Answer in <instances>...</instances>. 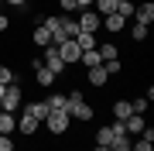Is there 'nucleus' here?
I'll list each match as a JSON object with an SVG mask.
<instances>
[{
    "label": "nucleus",
    "mask_w": 154,
    "mask_h": 151,
    "mask_svg": "<svg viewBox=\"0 0 154 151\" xmlns=\"http://www.w3.org/2000/svg\"><path fill=\"white\" fill-rule=\"evenodd\" d=\"M41 65H45V69H51V72H55V76H65V69H69L65 62L58 58V48H55V45L41 48Z\"/></svg>",
    "instance_id": "obj_3"
},
{
    "label": "nucleus",
    "mask_w": 154,
    "mask_h": 151,
    "mask_svg": "<svg viewBox=\"0 0 154 151\" xmlns=\"http://www.w3.org/2000/svg\"><path fill=\"white\" fill-rule=\"evenodd\" d=\"M130 113H134V110H130V100H116V103H113V117H116V120H127Z\"/></svg>",
    "instance_id": "obj_17"
},
{
    "label": "nucleus",
    "mask_w": 154,
    "mask_h": 151,
    "mask_svg": "<svg viewBox=\"0 0 154 151\" xmlns=\"http://www.w3.org/2000/svg\"><path fill=\"white\" fill-rule=\"evenodd\" d=\"M41 124L51 131V134H65V131L72 127V117H69V113H48V117H45Z\"/></svg>",
    "instance_id": "obj_5"
},
{
    "label": "nucleus",
    "mask_w": 154,
    "mask_h": 151,
    "mask_svg": "<svg viewBox=\"0 0 154 151\" xmlns=\"http://www.w3.org/2000/svg\"><path fill=\"white\" fill-rule=\"evenodd\" d=\"M75 24H79V31H82V34H96L99 28H103V17H99L93 7H86V11L75 17Z\"/></svg>",
    "instance_id": "obj_2"
},
{
    "label": "nucleus",
    "mask_w": 154,
    "mask_h": 151,
    "mask_svg": "<svg viewBox=\"0 0 154 151\" xmlns=\"http://www.w3.org/2000/svg\"><path fill=\"white\" fill-rule=\"evenodd\" d=\"M24 106V113H28V117H34V120H45V117H48V103H21Z\"/></svg>",
    "instance_id": "obj_11"
},
{
    "label": "nucleus",
    "mask_w": 154,
    "mask_h": 151,
    "mask_svg": "<svg viewBox=\"0 0 154 151\" xmlns=\"http://www.w3.org/2000/svg\"><path fill=\"white\" fill-rule=\"evenodd\" d=\"M11 151H17V148H11Z\"/></svg>",
    "instance_id": "obj_37"
},
{
    "label": "nucleus",
    "mask_w": 154,
    "mask_h": 151,
    "mask_svg": "<svg viewBox=\"0 0 154 151\" xmlns=\"http://www.w3.org/2000/svg\"><path fill=\"white\" fill-rule=\"evenodd\" d=\"M130 110L144 117V113H147V96H137V100H130Z\"/></svg>",
    "instance_id": "obj_26"
},
{
    "label": "nucleus",
    "mask_w": 154,
    "mask_h": 151,
    "mask_svg": "<svg viewBox=\"0 0 154 151\" xmlns=\"http://www.w3.org/2000/svg\"><path fill=\"white\" fill-rule=\"evenodd\" d=\"M106 79H110V76H106V69H103V65L89 69V83H93V86H106Z\"/></svg>",
    "instance_id": "obj_20"
},
{
    "label": "nucleus",
    "mask_w": 154,
    "mask_h": 151,
    "mask_svg": "<svg viewBox=\"0 0 154 151\" xmlns=\"http://www.w3.org/2000/svg\"><path fill=\"white\" fill-rule=\"evenodd\" d=\"M38 127H41V120H34V117H28V113H24L21 120H17V131H21V134H38Z\"/></svg>",
    "instance_id": "obj_12"
},
{
    "label": "nucleus",
    "mask_w": 154,
    "mask_h": 151,
    "mask_svg": "<svg viewBox=\"0 0 154 151\" xmlns=\"http://www.w3.org/2000/svg\"><path fill=\"white\" fill-rule=\"evenodd\" d=\"M31 65H34V79H38V86H51V83H55V72H51V69H45L41 58H34Z\"/></svg>",
    "instance_id": "obj_7"
},
{
    "label": "nucleus",
    "mask_w": 154,
    "mask_h": 151,
    "mask_svg": "<svg viewBox=\"0 0 154 151\" xmlns=\"http://www.w3.org/2000/svg\"><path fill=\"white\" fill-rule=\"evenodd\" d=\"M14 131H17V117L7 113V110H0V134H14Z\"/></svg>",
    "instance_id": "obj_15"
},
{
    "label": "nucleus",
    "mask_w": 154,
    "mask_h": 151,
    "mask_svg": "<svg viewBox=\"0 0 154 151\" xmlns=\"http://www.w3.org/2000/svg\"><path fill=\"white\" fill-rule=\"evenodd\" d=\"M134 41H144V38H147V24H134Z\"/></svg>",
    "instance_id": "obj_28"
},
{
    "label": "nucleus",
    "mask_w": 154,
    "mask_h": 151,
    "mask_svg": "<svg viewBox=\"0 0 154 151\" xmlns=\"http://www.w3.org/2000/svg\"><path fill=\"white\" fill-rule=\"evenodd\" d=\"M45 103H48V113H69V96H62V93H51Z\"/></svg>",
    "instance_id": "obj_8"
},
{
    "label": "nucleus",
    "mask_w": 154,
    "mask_h": 151,
    "mask_svg": "<svg viewBox=\"0 0 154 151\" xmlns=\"http://www.w3.org/2000/svg\"><path fill=\"white\" fill-rule=\"evenodd\" d=\"M134 17H137V24H147V28H151V21H154V4L147 0V4L134 7Z\"/></svg>",
    "instance_id": "obj_10"
},
{
    "label": "nucleus",
    "mask_w": 154,
    "mask_h": 151,
    "mask_svg": "<svg viewBox=\"0 0 154 151\" xmlns=\"http://www.w3.org/2000/svg\"><path fill=\"white\" fill-rule=\"evenodd\" d=\"M144 127H147V120H144L140 113H130V117L123 120V134H140Z\"/></svg>",
    "instance_id": "obj_9"
},
{
    "label": "nucleus",
    "mask_w": 154,
    "mask_h": 151,
    "mask_svg": "<svg viewBox=\"0 0 154 151\" xmlns=\"http://www.w3.org/2000/svg\"><path fill=\"white\" fill-rule=\"evenodd\" d=\"M62 31H65V38H75V34H79V24L72 21V17L62 14Z\"/></svg>",
    "instance_id": "obj_24"
},
{
    "label": "nucleus",
    "mask_w": 154,
    "mask_h": 151,
    "mask_svg": "<svg viewBox=\"0 0 154 151\" xmlns=\"http://www.w3.org/2000/svg\"><path fill=\"white\" fill-rule=\"evenodd\" d=\"M75 4H79V11H86V7H93L96 0H75Z\"/></svg>",
    "instance_id": "obj_33"
},
{
    "label": "nucleus",
    "mask_w": 154,
    "mask_h": 151,
    "mask_svg": "<svg viewBox=\"0 0 154 151\" xmlns=\"http://www.w3.org/2000/svg\"><path fill=\"white\" fill-rule=\"evenodd\" d=\"M96 48H99V45H96ZM96 48H93V52H82V55H79V62H82L86 69H96V65H103V58H99V52H96Z\"/></svg>",
    "instance_id": "obj_16"
},
{
    "label": "nucleus",
    "mask_w": 154,
    "mask_h": 151,
    "mask_svg": "<svg viewBox=\"0 0 154 151\" xmlns=\"http://www.w3.org/2000/svg\"><path fill=\"white\" fill-rule=\"evenodd\" d=\"M93 11L99 14V17H106V14H116V0H96V7Z\"/></svg>",
    "instance_id": "obj_19"
},
{
    "label": "nucleus",
    "mask_w": 154,
    "mask_h": 151,
    "mask_svg": "<svg viewBox=\"0 0 154 151\" xmlns=\"http://www.w3.org/2000/svg\"><path fill=\"white\" fill-rule=\"evenodd\" d=\"M93 106H89L86 100H79V103H69V117H75V120H93Z\"/></svg>",
    "instance_id": "obj_6"
},
{
    "label": "nucleus",
    "mask_w": 154,
    "mask_h": 151,
    "mask_svg": "<svg viewBox=\"0 0 154 151\" xmlns=\"http://www.w3.org/2000/svg\"><path fill=\"white\" fill-rule=\"evenodd\" d=\"M93 151H110V148H103V144H96V148H93Z\"/></svg>",
    "instance_id": "obj_35"
},
{
    "label": "nucleus",
    "mask_w": 154,
    "mask_h": 151,
    "mask_svg": "<svg viewBox=\"0 0 154 151\" xmlns=\"http://www.w3.org/2000/svg\"><path fill=\"white\" fill-rule=\"evenodd\" d=\"M103 69H106V76H116V72H120V58H110V62H103Z\"/></svg>",
    "instance_id": "obj_29"
},
{
    "label": "nucleus",
    "mask_w": 154,
    "mask_h": 151,
    "mask_svg": "<svg viewBox=\"0 0 154 151\" xmlns=\"http://www.w3.org/2000/svg\"><path fill=\"white\" fill-rule=\"evenodd\" d=\"M31 41H34L38 48H48V45H51V34H48V28H45V24H38V28L31 31Z\"/></svg>",
    "instance_id": "obj_14"
},
{
    "label": "nucleus",
    "mask_w": 154,
    "mask_h": 151,
    "mask_svg": "<svg viewBox=\"0 0 154 151\" xmlns=\"http://www.w3.org/2000/svg\"><path fill=\"white\" fill-rule=\"evenodd\" d=\"M0 83H4V86H11V83H17V72H14L11 65H0Z\"/></svg>",
    "instance_id": "obj_25"
},
{
    "label": "nucleus",
    "mask_w": 154,
    "mask_h": 151,
    "mask_svg": "<svg viewBox=\"0 0 154 151\" xmlns=\"http://www.w3.org/2000/svg\"><path fill=\"white\" fill-rule=\"evenodd\" d=\"M58 7H62V14H69V11H79V4H75V0H58Z\"/></svg>",
    "instance_id": "obj_30"
},
{
    "label": "nucleus",
    "mask_w": 154,
    "mask_h": 151,
    "mask_svg": "<svg viewBox=\"0 0 154 151\" xmlns=\"http://www.w3.org/2000/svg\"><path fill=\"white\" fill-rule=\"evenodd\" d=\"M21 103H24V90H21V83H11V86L4 90V96H0V110L14 113V110H21Z\"/></svg>",
    "instance_id": "obj_1"
},
{
    "label": "nucleus",
    "mask_w": 154,
    "mask_h": 151,
    "mask_svg": "<svg viewBox=\"0 0 154 151\" xmlns=\"http://www.w3.org/2000/svg\"><path fill=\"white\" fill-rule=\"evenodd\" d=\"M96 52H99V58H103V62H110V58H120V48H116V45H99Z\"/></svg>",
    "instance_id": "obj_23"
},
{
    "label": "nucleus",
    "mask_w": 154,
    "mask_h": 151,
    "mask_svg": "<svg viewBox=\"0 0 154 151\" xmlns=\"http://www.w3.org/2000/svg\"><path fill=\"white\" fill-rule=\"evenodd\" d=\"M14 148V141H11V134H0V151H11Z\"/></svg>",
    "instance_id": "obj_31"
},
{
    "label": "nucleus",
    "mask_w": 154,
    "mask_h": 151,
    "mask_svg": "<svg viewBox=\"0 0 154 151\" xmlns=\"http://www.w3.org/2000/svg\"><path fill=\"white\" fill-rule=\"evenodd\" d=\"M55 48H58V58L65 62V65H75L79 55H82V48L75 45V38H65V41H62V45H55Z\"/></svg>",
    "instance_id": "obj_4"
},
{
    "label": "nucleus",
    "mask_w": 154,
    "mask_h": 151,
    "mask_svg": "<svg viewBox=\"0 0 154 151\" xmlns=\"http://www.w3.org/2000/svg\"><path fill=\"white\" fill-rule=\"evenodd\" d=\"M75 45L82 48V52H93V48H96V34H82V31H79V34H75Z\"/></svg>",
    "instance_id": "obj_18"
},
{
    "label": "nucleus",
    "mask_w": 154,
    "mask_h": 151,
    "mask_svg": "<svg viewBox=\"0 0 154 151\" xmlns=\"http://www.w3.org/2000/svg\"><path fill=\"white\" fill-rule=\"evenodd\" d=\"M0 4H4V0H0Z\"/></svg>",
    "instance_id": "obj_38"
},
{
    "label": "nucleus",
    "mask_w": 154,
    "mask_h": 151,
    "mask_svg": "<svg viewBox=\"0 0 154 151\" xmlns=\"http://www.w3.org/2000/svg\"><path fill=\"white\" fill-rule=\"evenodd\" d=\"M130 151H154V141H144V137H137L130 144Z\"/></svg>",
    "instance_id": "obj_27"
},
{
    "label": "nucleus",
    "mask_w": 154,
    "mask_h": 151,
    "mask_svg": "<svg viewBox=\"0 0 154 151\" xmlns=\"http://www.w3.org/2000/svg\"><path fill=\"white\" fill-rule=\"evenodd\" d=\"M4 90H7V86H4V83H0V96H4Z\"/></svg>",
    "instance_id": "obj_36"
},
{
    "label": "nucleus",
    "mask_w": 154,
    "mask_h": 151,
    "mask_svg": "<svg viewBox=\"0 0 154 151\" xmlns=\"http://www.w3.org/2000/svg\"><path fill=\"white\" fill-rule=\"evenodd\" d=\"M7 28H11V17H4V14H0V31H7Z\"/></svg>",
    "instance_id": "obj_32"
},
{
    "label": "nucleus",
    "mask_w": 154,
    "mask_h": 151,
    "mask_svg": "<svg viewBox=\"0 0 154 151\" xmlns=\"http://www.w3.org/2000/svg\"><path fill=\"white\" fill-rule=\"evenodd\" d=\"M103 28H106V31H113V34H120V31L127 28V21H123L120 14H106V17H103Z\"/></svg>",
    "instance_id": "obj_13"
},
{
    "label": "nucleus",
    "mask_w": 154,
    "mask_h": 151,
    "mask_svg": "<svg viewBox=\"0 0 154 151\" xmlns=\"http://www.w3.org/2000/svg\"><path fill=\"white\" fill-rule=\"evenodd\" d=\"M130 144H134L130 134H116V137H113V144H110V151H130Z\"/></svg>",
    "instance_id": "obj_21"
},
{
    "label": "nucleus",
    "mask_w": 154,
    "mask_h": 151,
    "mask_svg": "<svg viewBox=\"0 0 154 151\" xmlns=\"http://www.w3.org/2000/svg\"><path fill=\"white\" fill-rule=\"evenodd\" d=\"M116 14H120L123 21H130L134 17V0H116Z\"/></svg>",
    "instance_id": "obj_22"
},
{
    "label": "nucleus",
    "mask_w": 154,
    "mask_h": 151,
    "mask_svg": "<svg viewBox=\"0 0 154 151\" xmlns=\"http://www.w3.org/2000/svg\"><path fill=\"white\" fill-rule=\"evenodd\" d=\"M4 4H11V7H28V0H4Z\"/></svg>",
    "instance_id": "obj_34"
}]
</instances>
